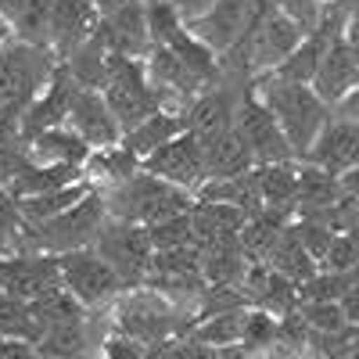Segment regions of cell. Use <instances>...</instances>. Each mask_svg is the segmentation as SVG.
Wrapping results in <instances>:
<instances>
[{
  "instance_id": "14",
  "label": "cell",
  "mask_w": 359,
  "mask_h": 359,
  "mask_svg": "<svg viewBox=\"0 0 359 359\" xmlns=\"http://www.w3.org/2000/svg\"><path fill=\"white\" fill-rule=\"evenodd\" d=\"M331 176H345L359 165V123L341 115H331V123L323 126V133L316 137V144L309 147V155L302 158Z\"/></svg>"
},
{
  "instance_id": "56",
  "label": "cell",
  "mask_w": 359,
  "mask_h": 359,
  "mask_svg": "<svg viewBox=\"0 0 359 359\" xmlns=\"http://www.w3.org/2000/svg\"><path fill=\"white\" fill-rule=\"evenodd\" d=\"M352 237H355V241H359V205H355V219H352V230H348Z\"/></svg>"
},
{
  "instance_id": "40",
  "label": "cell",
  "mask_w": 359,
  "mask_h": 359,
  "mask_svg": "<svg viewBox=\"0 0 359 359\" xmlns=\"http://www.w3.org/2000/svg\"><path fill=\"white\" fill-rule=\"evenodd\" d=\"M294 313L302 316V323L309 327V334H338V331L348 327L338 302H298Z\"/></svg>"
},
{
  "instance_id": "17",
  "label": "cell",
  "mask_w": 359,
  "mask_h": 359,
  "mask_svg": "<svg viewBox=\"0 0 359 359\" xmlns=\"http://www.w3.org/2000/svg\"><path fill=\"white\" fill-rule=\"evenodd\" d=\"M359 86V62H355V47L338 33L331 36V43L323 47V57H320V69H316V79H313V90L316 94L338 108L352 90Z\"/></svg>"
},
{
  "instance_id": "30",
  "label": "cell",
  "mask_w": 359,
  "mask_h": 359,
  "mask_svg": "<svg viewBox=\"0 0 359 359\" xmlns=\"http://www.w3.org/2000/svg\"><path fill=\"white\" fill-rule=\"evenodd\" d=\"M245 269H248V259L241 252V237H237V241L201 248V277H205V284H237L241 287Z\"/></svg>"
},
{
  "instance_id": "36",
  "label": "cell",
  "mask_w": 359,
  "mask_h": 359,
  "mask_svg": "<svg viewBox=\"0 0 359 359\" xmlns=\"http://www.w3.org/2000/svg\"><path fill=\"white\" fill-rule=\"evenodd\" d=\"M11 36L22 43L50 50V0H25L22 15L11 25Z\"/></svg>"
},
{
  "instance_id": "10",
  "label": "cell",
  "mask_w": 359,
  "mask_h": 359,
  "mask_svg": "<svg viewBox=\"0 0 359 359\" xmlns=\"http://www.w3.org/2000/svg\"><path fill=\"white\" fill-rule=\"evenodd\" d=\"M54 287H62L57 255L22 252V255L0 259V294L22 298V302H36V298H43Z\"/></svg>"
},
{
  "instance_id": "42",
  "label": "cell",
  "mask_w": 359,
  "mask_h": 359,
  "mask_svg": "<svg viewBox=\"0 0 359 359\" xmlns=\"http://www.w3.org/2000/svg\"><path fill=\"white\" fill-rule=\"evenodd\" d=\"M147 233H151L155 252H169V248H187V245H198L194 226H191V212L172 216V219H165V223H158V226H147Z\"/></svg>"
},
{
  "instance_id": "43",
  "label": "cell",
  "mask_w": 359,
  "mask_h": 359,
  "mask_svg": "<svg viewBox=\"0 0 359 359\" xmlns=\"http://www.w3.org/2000/svg\"><path fill=\"white\" fill-rule=\"evenodd\" d=\"M291 226H294V233H298V241H302V248H306L316 262H323V255L331 252V241H334L331 223H327V219L298 216V219H291Z\"/></svg>"
},
{
  "instance_id": "45",
  "label": "cell",
  "mask_w": 359,
  "mask_h": 359,
  "mask_svg": "<svg viewBox=\"0 0 359 359\" xmlns=\"http://www.w3.org/2000/svg\"><path fill=\"white\" fill-rule=\"evenodd\" d=\"M359 262V241L352 233H334V241H331V252L323 255L320 269H327V273H352V266Z\"/></svg>"
},
{
  "instance_id": "48",
  "label": "cell",
  "mask_w": 359,
  "mask_h": 359,
  "mask_svg": "<svg viewBox=\"0 0 359 359\" xmlns=\"http://www.w3.org/2000/svg\"><path fill=\"white\" fill-rule=\"evenodd\" d=\"M169 4L176 8L180 18H184V25H191V22H198V18H205L208 11H212L216 0H169Z\"/></svg>"
},
{
  "instance_id": "32",
  "label": "cell",
  "mask_w": 359,
  "mask_h": 359,
  "mask_svg": "<svg viewBox=\"0 0 359 359\" xmlns=\"http://www.w3.org/2000/svg\"><path fill=\"white\" fill-rule=\"evenodd\" d=\"M108 50L97 43V40H86L83 47H76L69 57H65V72L72 76V83L79 90H101L108 83Z\"/></svg>"
},
{
  "instance_id": "33",
  "label": "cell",
  "mask_w": 359,
  "mask_h": 359,
  "mask_svg": "<svg viewBox=\"0 0 359 359\" xmlns=\"http://www.w3.org/2000/svg\"><path fill=\"white\" fill-rule=\"evenodd\" d=\"M43 334L47 331H43V323L36 320L33 302H22V298L0 294V338H18V341L40 345Z\"/></svg>"
},
{
  "instance_id": "50",
  "label": "cell",
  "mask_w": 359,
  "mask_h": 359,
  "mask_svg": "<svg viewBox=\"0 0 359 359\" xmlns=\"http://www.w3.org/2000/svg\"><path fill=\"white\" fill-rule=\"evenodd\" d=\"M341 316H345V323L348 327H359V287H348L345 291V298H341Z\"/></svg>"
},
{
  "instance_id": "57",
  "label": "cell",
  "mask_w": 359,
  "mask_h": 359,
  "mask_svg": "<svg viewBox=\"0 0 359 359\" xmlns=\"http://www.w3.org/2000/svg\"><path fill=\"white\" fill-rule=\"evenodd\" d=\"M348 280H352V287H359V262L352 266V273H348Z\"/></svg>"
},
{
  "instance_id": "21",
  "label": "cell",
  "mask_w": 359,
  "mask_h": 359,
  "mask_svg": "<svg viewBox=\"0 0 359 359\" xmlns=\"http://www.w3.org/2000/svg\"><path fill=\"white\" fill-rule=\"evenodd\" d=\"M140 169H144V162L118 140L111 147H101V151H90V158L83 165V176L94 191H111L118 184H126V180H133Z\"/></svg>"
},
{
  "instance_id": "18",
  "label": "cell",
  "mask_w": 359,
  "mask_h": 359,
  "mask_svg": "<svg viewBox=\"0 0 359 359\" xmlns=\"http://www.w3.org/2000/svg\"><path fill=\"white\" fill-rule=\"evenodd\" d=\"M79 94V86L72 83V76L65 72V65H57V76L50 79V86L43 94L29 104L22 115H18V130L22 137H36V133H47V130H57L69 123V108H72V97Z\"/></svg>"
},
{
  "instance_id": "54",
  "label": "cell",
  "mask_w": 359,
  "mask_h": 359,
  "mask_svg": "<svg viewBox=\"0 0 359 359\" xmlns=\"http://www.w3.org/2000/svg\"><path fill=\"white\" fill-rule=\"evenodd\" d=\"M130 4H137V0H94V8H97L101 18H104V15H115V11H123V8H130Z\"/></svg>"
},
{
  "instance_id": "11",
  "label": "cell",
  "mask_w": 359,
  "mask_h": 359,
  "mask_svg": "<svg viewBox=\"0 0 359 359\" xmlns=\"http://www.w3.org/2000/svg\"><path fill=\"white\" fill-rule=\"evenodd\" d=\"M245 94H237V90L223 79L216 86H208L205 94H198L191 101V108L184 111V126L187 133L205 147V144H212L216 137L230 133L233 130V118H237V104H241Z\"/></svg>"
},
{
  "instance_id": "60",
  "label": "cell",
  "mask_w": 359,
  "mask_h": 359,
  "mask_svg": "<svg viewBox=\"0 0 359 359\" xmlns=\"http://www.w3.org/2000/svg\"><path fill=\"white\" fill-rule=\"evenodd\" d=\"M0 29H8V25H4V18H0Z\"/></svg>"
},
{
  "instance_id": "25",
  "label": "cell",
  "mask_w": 359,
  "mask_h": 359,
  "mask_svg": "<svg viewBox=\"0 0 359 359\" xmlns=\"http://www.w3.org/2000/svg\"><path fill=\"white\" fill-rule=\"evenodd\" d=\"M255 184H259L262 208L294 216V205H298V162L255 165Z\"/></svg>"
},
{
  "instance_id": "49",
  "label": "cell",
  "mask_w": 359,
  "mask_h": 359,
  "mask_svg": "<svg viewBox=\"0 0 359 359\" xmlns=\"http://www.w3.org/2000/svg\"><path fill=\"white\" fill-rule=\"evenodd\" d=\"M0 359H40L33 341H18V338H0Z\"/></svg>"
},
{
  "instance_id": "2",
  "label": "cell",
  "mask_w": 359,
  "mask_h": 359,
  "mask_svg": "<svg viewBox=\"0 0 359 359\" xmlns=\"http://www.w3.org/2000/svg\"><path fill=\"white\" fill-rule=\"evenodd\" d=\"M108 201V219L115 223H133V226H158L172 216H184L191 212L194 194L180 191L165 180L151 176V172H137L133 180L118 184L111 191H101Z\"/></svg>"
},
{
  "instance_id": "27",
  "label": "cell",
  "mask_w": 359,
  "mask_h": 359,
  "mask_svg": "<svg viewBox=\"0 0 359 359\" xmlns=\"http://www.w3.org/2000/svg\"><path fill=\"white\" fill-rule=\"evenodd\" d=\"M180 133H187V126H184V115L180 111H155L151 118H144V123H137L133 130H126L123 133V144L130 147V151L144 162L147 155H155L158 147H165L169 140H176Z\"/></svg>"
},
{
  "instance_id": "5",
  "label": "cell",
  "mask_w": 359,
  "mask_h": 359,
  "mask_svg": "<svg viewBox=\"0 0 359 359\" xmlns=\"http://www.w3.org/2000/svg\"><path fill=\"white\" fill-rule=\"evenodd\" d=\"M101 94H104V101L115 115V123L123 126V133L165 108L158 90L151 86V79H147V69H144L140 57L111 54L108 57V83L101 86Z\"/></svg>"
},
{
  "instance_id": "61",
  "label": "cell",
  "mask_w": 359,
  "mask_h": 359,
  "mask_svg": "<svg viewBox=\"0 0 359 359\" xmlns=\"http://www.w3.org/2000/svg\"><path fill=\"white\" fill-rule=\"evenodd\" d=\"M40 359H50V355H40Z\"/></svg>"
},
{
  "instance_id": "51",
  "label": "cell",
  "mask_w": 359,
  "mask_h": 359,
  "mask_svg": "<svg viewBox=\"0 0 359 359\" xmlns=\"http://www.w3.org/2000/svg\"><path fill=\"white\" fill-rule=\"evenodd\" d=\"M341 36H345L348 43H355V47H359V4L345 15V22H341Z\"/></svg>"
},
{
  "instance_id": "19",
  "label": "cell",
  "mask_w": 359,
  "mask_h": 359,
  "mask_svg": "<svg viewBox=\"0 0 359 359\" xmlns=\"http://www.w3.org/2000/svg\"><path fill=\"white\" fill-rule=\"evenodd\" d=\"M345 198L341 180L323 172L309 162H298V205H294V219L309 216V219H327V212Z\"/></svg>"
},
{
  "instance_id": "3",
  "label": "cell",
  "mask_w": 359,
  "mask_h": 359,
  "mask_svg": "<svg viewBox=\"0 0 359 359\" xmlns=\"http://www.w3.org/2000/svg\"><path fill=\"white\" fill-rule=\"evenodd\" d=\"M57 57L47 47L8 40L0 50V118H18L57 76Z\"/></svg>"
},
{
  "instance_id": "34",
  "label": "cell",
  "mask_w": 359,
  "mask_h": 359,
  "mask_svg": "<svg viewBox=\"0 0 359 359\" xmlns=\"http://www.w3.org/2000/svg\"><path fill=\"white\" fill-rule=\"evenodd\" d=\"M33 309H36V320L43 323V331H54V327H69V323H83L86 320V306L65 284L47 291L43 298H36Z\"/></svg>"
},
{
  "instance_id": "37",
  "label": "cell",
  "mask_w": 359,
  "mask_h": 359,
  "mask_svg": "<svg viewBox=\"0 0 359 359\" xmlns=\"http://www.w3.org/2000/svg\"><path fill=\"white\" fill-rule=\"evenodd\" d=\"M25 241H29V223L22 216L18 201L4 187H0V259L22 255L25 252Z\"/></svg>"
},
{
  "instance_id": "12",
  "label": "cell",
  "mask_w": 359,
  "mask_h": 359,
  "mask_svg": "<svg viewBox=\"0 0 359 359\" xmlns=\"http://www.w3.org/2000/svg\"><path fill=\"white\" fill-rule=\"evenodd\" d=\"M144 172H151L165 184L198 194V187L205 184V158H201V144L191 133H180L176 140H169L165 147H158L155 155L144 158Z\"/></svg>"
},
{
  "instance_id": "8",
  "label": "cell",
  "mask_w": 359,
  "mask_h": 359,
  "mask_svg": "<svg viewBox=\"0 0 359 359\" xmlns=\"http://www.w3.org/2000/svg\"><path fill=\"white\" fill-rule=\"evenodd\" d=\"M233 130L237 137L245 140L248 155L255 165H273V162H298L287 137L280 133L273 111H269L248 86V94L241 97V104H237V118H233Z\"/></svg>"
},
{
  "instance_id": "7",
  "label": "cell",
  "mask_w": 359,
  "mask_h": 359,
  "mask_svg": "<svg viewBox=\"0 0 359 359\" xmlns=\"http://www.w3.org/2000/svg\"><path fill=\"white\" fill-rule=\"evenodd\" d=\"M94 252L115 269L123 287H137L151 273V259H155V245L147 226H133V223H115L108 219L101 237L94 241Z\"/></svg>"
},
{
  "instance_id": "23",
  "label": "cell",
  "mask_w": 359,
  "mask_h": 359,
  "mask_svg": "<svg viewBox=\"0 0 359 359\" xmlns=\"http://www.w3.org/2000/svg\"><path fill=\"white\" fill-rule=\"evenodd\" d=\"M201 158H205V184L208 180H237V176H245V172L255 169V162L248 155L245 140L237 137V130L216 137L212 144H205Z\"/></svg>"
},
{
  "instance_id": "41",
  "label": "cell",
  "mask_w": 359,
  "mask_h": 359,
  "mask_svg": "<svg viewBox=\"0 0 359 359\" xmlns=\"http://www.w3.org/2000/svg\"><path fill=\"white\" fill-rule=\"evenodd\" d=\"M348 287H352V280L345 273H327V269H320L316 277H309L298 287V302H341Z\"/></svg>"
},
{
  "instance_id": "38",
  "label": "cell",
  "mask_w": 359,
  "mask_h": 359,
  "mask_svg": "<svg viewBox=\"0 0 359 359\" xmlns=\"http://www.w3.org/2000/svg\"><path fill=\"white\" fill-rule=\"evenodd\" d=\"M25 162H29V147L18 130V118H0V187L8 191V184Z\"/></svg>"
},
{
  "instance_id": "22",
  "label": "cell",
  "mask_w": 359,
  "mask_h": 359,
  "mask_svg": "<svg viewBox=\"0 0 359 359\" xmlns=\"http://www.w3.org/2000/svg\"><path fill=\"white\" fill-rule=\"evenodd\" d=\"M25 147H29V162H36V165H76V169H83L86 158H90L86 140L76 137L69 126L29 137Z\"/></svg>"
},
{
  "instance_id": "59",
  "label": "cell",
  "mask_w": 359,
  "mask_h": 359,
  "mask_svg": "<svg viewBox=\"0 0 359 359\" xmlns=\"http://www.w3.org/2000/svg\"><path fill=\"white\" fill-rule=\"evenodd\" d=\"M352 47H355V43H352ZM355 62H359V47H355Z\"/></svg>"
},
{
  "instance_id": "26",
  "label": "cell",
  "mask_w": 359,
  "mask_h": 359,
  "mask_svg": "<svg viewBox=\"0 0 359 359\" xmlns=\"http://www.w3.org/2000/svg\"><path fill=\"white\" fill-rule=\"evenodd\" d=\"M266 266L273 269V273H280L284 280H291L294 287H302L309 277H316V273H320V262L302 248V241H298V233H294V226H291V223H287V226H284V233L277 237V245L269 248Z\"/></svg>"
},
{
  "instance_id": "47",
  "label": "cell",
  "mask_w": 359,
  "mask_h": 359,
  "mask_svg": "<svg viewBox=\"0 0 359 359\" xmlns=\"http://www.w3.org/2000/svg\"><path fill=\"white\" fill-rule=\"evenodd\" d=\"M101 355H104V359H147V345H144V341H133V338H126V334H115V338L104 341Z\"/></svg>"
},
{
  "instance_id": "46",
  "label": "cell",
  "mask_w": 359,
  "mask_h": 359,
  "mask_svg": "<svg viewBox=\"0 0 359 359\" xmlns=\"http://www.w3.org/2000/svg\"><path fill=\"white\" fill-rule=\"evenodd\" d=\"M277 8L302 29L306 36H313V33L323 29V8L316 4V0H277Z\"/></svg>"
},
{
  "instance_id": "35",
  "label": "cell",
  "mask_w": 359,
  "mask_h": 359,
  "mask_svg": "<svg viewBox=\"0 0 359 359\" xmlns=\"http://www.w3.org/2000/svg\"><path fill=\"white\" fill-rule=\"evenodd\" d=\"M36 352L40 355H50V359H86L90 352H94V341H90V331H86V320L47 331L40 338Z\"/></svg>"
},
{
  "instance_id": "15",
  "label": "cell",
  "mask_w": 359,
  "mask_h": 359,
  "mask_svg": "<svg viewBox=\"0 0 359 359\" xmlns=\"http://www.w3.org/2000/svg\"><path fill=\"white\" fill-rule=\"evenodd\" d=\"M97 22L101 15L94 0H50V50L57 62H65L76 47L94 40Z\"/></svg>"
},
{
  "instance_id": "16",
  "label": "cell",
  "mask_w": 359,
  "mask_h": 359,
  "mask_svg": "<svg viewBox=\"0 0 359 359\" xmlns=\"http://www.w3.org/2000/svg\"><path fill=\"white\" fill-rule=\"evenodd\" d=\"M76 137L86 140L90 151H101V147H111L123 140V126L115 123V115L104 101L101 90H79L72 97V108H69V123H65Z\"/></svg>"
},
{
  "instance_id": "9",
  "label": "cell",
  "mask_w": 359,
  "mask_h": 359,
  "mask_svg": "<svg viewBox=\"0 0 359 359\" xmlns=\"http://www.w3.org/2000/svg\"><path fill=\"white\" fill-rule=\"evenodd\" d=\"M57 266H62V284L79 298L86 309L104 306L111 298H118L126 287L118 280L115 269L94 252V248H79L69 255H57Z\"/></svg>"
},
{
  "instance_id": "31",
  "label": "cell",
  "mask_w": 359,
  "mask_h": 359,
  "mask_svg": "<svg viewBox=\"0 0 359 359\" xmlns=\"http://www.w3.org/2000/svg\"><path fill=\"white\" fill-rule=\"evenodd\" d=\"M248 309H230V313H216V316H205L191 327V341L198 345H208V348H233V345H241L245 338V323H248Z\"/></svg>"
},
{
  "instance_id": "6",
  "label": "cell",
  "mask_w": 359,
  "mask_h": 359,
  "mask_svg": "<svg viewBox=\"0 0 359 359\" xmlns=\"http://www.w3.org/2000/svg\"><path fill=\"white\" fill-rule=\"evenodd\" d=\"M180 327H184V320H180L176 306L169 302V294H162L155 287L126 291L123 302L115 306V331L133 341H144V345L172 341Z\"/></svg>"
},
{
  "instance_id": "13",
  "label": "cell",
  "mask_w": 359,
  "mask_h": 359,
  "mask_svg": "<svg viewBox=\"0 0 359 359\" xmlns=\"http://www.w3.org/2000/svg\"><path fill=\"white\" fill-rule=\"evenodd\" d=\"M94 40L108 50V54H118V57H144L151 54L155 40H151V25H147V8L140 4H130L115 15H104L97 22V33Z\"/></svg>"
},
{
  "instance_id": "53",
  "label": "cell",
  "mask_w": 359,
  "mask_h": 359,
  "mask_svg": "<svg viewBox=\"0 0 359 359\" xmlns=\"http://www.w3.org/2000/svg\"><path fill=\"white\" fill-rule=\"evenodd\" d=\"M22 8H25V0H0V18H4V25H8V33H11V25H15V18L22 15Z\"/></svg>"
},
{
  "instance_id": "55",
  "label": "cell",
  "mask_w": 359,
  "mask_h": 359,
  "mask_svg": "<svg viewBox=\"0 0 359 359\" xmlns=\"http://www.w3.org/2000/svg\"><path fill=\"white\" fill-rule=\"evenodd\" d=\"M341 187H345V194L359 198V165H355L352 172H345V176H341Z\"/></svg>"
},
{
  "instance_id": "39",
  "label": "cell",
  "mask_w": 359,
  "mask_h": 359,
  "mask_svg": "<svg viewBox=\"0 0 359 359\" xmlns=\"http://www.w3.org/2000/svg\"><path fill=\"white\" fill-rule=\"evenodd\" d=\"M277 334H280V320L273 313H266V309H248V323H245V338H241V348L259 355L266 348H273L277 345Z\"/></svg>"
},
{
  "instance_id": "29",
  "label": "cell",
  "mask_w": 359,
  "mask_h": 359,
  "mask_svg": "<svg viewBox=\"0 0 359 359\" xmlns=\"http://www.w3.org/2000/svg\"><path fill=\"white\" fill-rule=\"evenodd\" d=\"M90 191H94V187H90L86 180H79V184L62 187V191H47V194H36V198H22L18 208H22L29 230H36V226H43V223H50V219H57V216L72 212V208H76Z\"/></svg>"
},
{
  "instance_id": "24",
  "label": "cell",
  "mask_w": 359,
  "mask_h": 359,
  "mask_svg": "<svg viewBox=\"0 0 359 359\" xmlns=\"http://www.w3.org/2000/svg\"><path fill=\"white\" fill-rule=\"evenodd\" d=\"M79 180H86V176L76 165H36V162H25L15 172V180L8 184V194L15 201H22V198H36V194H47V191L72 187V184H79Z\"/></svg>"
},
{
  "instance_id": "44",
  "label": "cell",
  "mask_w": 359,
  "mask_h": 359,
  "mask_svg": "<svg viewBox=\"0 0 359 359\" xmlns=\"http://www.w3.org/2000/svg\"><path fill=\"white\" fill-rule=\"evenodd\" d=\"M147 8V25H151V40L155 47H165L176 33H184V18L176 15V8L169 4V0H155V4H144Z\"/></svg>"
},
{
  "instance_id": "52",
  "label": "cell",
  "mask_w": 359,
  "mask_h": 359,
  "mask_svg": "<svg viewBox=\"0 0 359 359\" xmlns=\"http://www.w3.org/2000/svg\"><path fill=\"white\" fill-rule=\"evenodd\" d=\"M334 115H341V118H352V123H359V86L352 90V94L334 108Z\"/></svg>"
},
{
  "instance_id": "20",
  "label": "cell",
  "mask_w": 359,
  "mask_h": 359,
  "mask_svg": "<svg viewBox=\"0 0 359 359\" xmlns=\"http://www.w3.org/2000/svg\"><path fill=\"white\" fill-rule=\"evenodd\" d=\"M248 223V212L233 205H219V201H198L191 205V226H194V237L198 245H223V241H237Z\"/></svg>"
},
{
  "instance_id": "28",
  "label": "cell",
  "mask_w": 359,
  "mask_h": 359,
  "mask_svg": "<svg viewBox=\"0 0 359 359\" xmlns=\"http://www.w3.org/2000/svg\"><path fill=\"white\" fill-rule=\"evenodd\" d=\"M331 36L338 33H327V29H320V33L306 36L302 47H298L284 65H277L269 76H259V79H273V83H294V86H313L316 79V69H320V57H323V47L331 43Z\"/></svg>"
},
{
  "instance_id": "4",
  "label": "cell",
  "mask_w": 359,
  "mask_h": 359,
  "mask_svg": "<svg viewBox=\"0 0 359 359\" xmlns=\"http://www.w3.org/2000/svg\"><path fill=\"white\" fill-rule=\"evenodd\" d=\"M108 223V201L101 191H90L72 212L57 216L36 230H29L25 252H40V255H69L79 248H94Z\"/></svg>"
},
{
  "instance_id": "1",
  "label": "cell",
  "mask_w": 359,
  "mask_h": 359,
  "mask_svg": "<svg viewBox=\"0 0 359 359\" xmlns=\"http://www.w3.org/2000/svg\"><path fill=\"white\" fill-rule=\"evenodd\" d=\"M252 94L273 111L280 133L287 137L294 158L302 162L309 147L331 123L334 108L327 104L313 86H294V83H273V79H252Z\"/></svg>"
},
{
  "instance_id": "58",
  "label": "cell",
  "mask_w": 359,
  "mask_h": 359,
  "mask_svg": "<svg viewBox=\"0 0 359 359\" xmlns=\"http://www.w3.org/2000/svg\"><path fill=\"white\" fill-rule=\"evenodd\" d=\"M11 40V33H8V29H0V50H4V43Z\"/></svg>"
}]
</instances>
